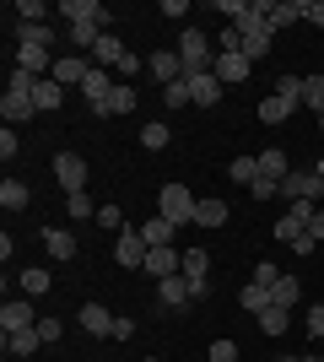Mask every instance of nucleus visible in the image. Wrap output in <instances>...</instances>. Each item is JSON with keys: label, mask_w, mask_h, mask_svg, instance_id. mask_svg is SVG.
<instances>
[{"label": "nucleus", "mask_w": 324, "mask_h": 362, "mask_svg": "<svg viewBox=\"0 0 324 362\" xmlns=\"http://www.w3.org/2000/svg\"><path fill=\"white\" fill-rule=\"evenodd\" d=\"M179 60H184V81L189 76H211V38H205V28H184L179 33Z\"/></svg>", "instance_id": "obj_1"}, {"label": "nucleus", "mask_w": 324, "mask_h": 362, "mask_svg": "<svg viewBox=\"0 0 324 362\" xmlns=\"http://www.w3.org/2000/svg\"><path fill=\"white\" fill-rule=\"evenodd\" d=\"M195 206H200V200L189 195L184 184H162V189H157V216H168L179 233H184V222H195Z\"/></svg>", "instance_id": "obj_2"}, {"label": "nucleus", "mask_w": 324, "mask_h": 362, "mask_svg": "<svg viewBox=\"0 0 324 362\" xmlns=\"http://www.w3.org/2000/svg\"><path fill=\"white\" fill-rule=\"evenodd\" d=\"M238 33H244V60H265V54H270V22H265L260 11H248L244 22H238Z\"/></svg>", "instance_id": "obj_3"}, {"label": "nucleus", "mask_w": 324, "mask_h": 362, "mask_svg": "<svg viewBox=\"0 0 324 362\" xmlns=\"http://www.w3.org/2000/svg\"><path fill=\"white\" fill-rule=\"evenodd\" d=\"M146 255H152V243L140 238V227H124L119 238H114V259H119L124 271H140V265H146Z\"/></svg>", "instance_id": "obj_4"}, {"label": "nucleus", "mask_w": 324, "mask_h": 362, "mask_svg": "<svg viewBox=\"0 0 324 362\" xmlns=\"http://www.w3.org/2000/svg\"><path fill=\"white\" fill-rule=\"evenodd\" d=\"M281 195H287V200H319V195H324L319 168H292V173L281 179Z\"/></svg>", "instance_id": "obj_5"}, {"label": "nucleus", "mask_w": 324, "mask_h": 362, "mask_svg": "<svg viewBox=\"0 0 324 362\" xmlns=\"http://www.w3.org/2000/svg\"><path fill=\"white\" fill-rule=\"evenodd\" d=\"M254 11L270 22V33H276V28H292V22H303V0H254Z\"/></svg>", "instance_id": "obj_6"}, {"label": "nucleus", "mask_w": 324, "mask_h": 362, "mask_svg": "<svg viewBox=\"0 0 324 362\" xmlns=\"http://www.w3.org/2000/svg\"><path fill=\"white\" fill-rule=\"evenodd\" d=\"M54 179H60L65 195H76V189H87V163H81L76 151H60L54 157Z\"/></svg>", "instance_id": "obj_7"}, {"label": "nucleus", "mask_w": 324, "mask_h": 362, "mask_svg": "<svg viewBox=\"0 0 324 362\" xmlns=\"http://www.w3.org/2000/svg\"><path fill=\"white\" fill-rule=\"evenodd\" d=\"M32 325H38V314H32L28 298H6V303H0V330H6V335L32 330Z\"/></svg>", "instance_id": "obj_8"}, {"label": "nucleus", "mask_w": 324, "mask_h": 362, "mask_svg": "<svg viewBox=\"0 0 324 362\" xmlns=\"http://www.w3.org/2000/svg\"><path fill=\"white\" fill-rule=\"evenodd\" d=\"M146 71H152L162 87L184 81V60H179V49H157V54H146Z\"/></svg>", "instance_id": "obj_9"}, {"label": "nucleus", "mask_w": 324, "mask_h": 362, "mask_svg": "<svg viewBox=\"0 0 324 362\" xmlns=\"http://www.w3.org/2000/svg\"><path fill=\"white\" fill-rule=\"evenodd\" d=\"M60 16H71V28H76V22H97V28H108V6H103V0H60Z\"/></svg>", "instance_id": "obj_10"}, {"label": "nucleus", "mask_w": 324, "mask_h": 362, "mask_svg": "<svg viewBox=\"0 0 324 362\" xmlns=\"http://www.w3.org/2000/svg\"><path fill=\"white\" fill-rule=\"evenodd\" d=\"M248 71H254V60H244V54H216L211 76L222 81V87H238V81H248Z\"/></svg>", "instance_id": "obj_11"}, {"label": "nucleus", "mask_w": 324, "mask_h": 362, "mask_svg": "<svg viewBox=\"0 0 324 362\" xmlns=\"http://www.w3.org/2000/svg\"><path fill=\"white\" fill-rule=\"evenodd\" d=\"M32 114H38V103H32V92H6V98H0V119L11 124H22V119H32Z\"/></svg>", "instance_id": "obj_12"}, {"label": "nucleus", "mask_w": 324, "mask_h": 362, "mask_svg": "<svg viewBox=\"0 0 324 362\" xmlns=\"http://www.w3.org/2000/svg\"><path fill=\"white\" fill-rule=\"evenodd\" d=\"M140 271H146V276H157V281H162V276H179V271H184V255H179V249H152Z\"/></svg>", "instance_id": "obj_13"}, {"label": "nucleus", "mask_w": 324, "mask_h": 362, "mask_svg": "<svg viewBox=\"0 0 324 362\" xmlns=\"http://www.w3.org/2000/svg\"><path fill=\"white\" fill-rule=\"evenodd\" d=\"M157 303H162V308H184V303H195V292H189L184 276H162V281H157Z\"/></svg>", "instance_id": "obj_14"}, {"label": "nucleus", "mask_w": 324, "mask_h": 362, "mask_svg": "<svg viewBox=\"0 0 324 362\" xmlns=\"http://www.w3.org/2000/svg\"><path fill=\"white\" fill-rule=\"evenodd\" d=\"M49 65H54V54H49L44 44H16V71H28V76H44Z\"/></svg>", "instance_id": "obj_15"}, {"label": "nucleus", "mask_w": 324, "mask_h": 362, "mask_svg": "<svg viewBox=\"0 0 324 362\" xmlns=\"http://www.w3.org/2000/svg\"><path fill=\"white\" fill-rule=\"evenodd\" d=\"M81 330H87V335H97V341H103V335H114V314H108V308H103V303H87V308H81Z\"/></svg>", "instance_id": "obj_16"}, {"label": "nucleus", "mask_w": 324, "mask_h": 362, "mask_svg": "<svg viewBox=\"0 0 324 362\" xmlns=\"http://www.w3.org/2000/svg\"><path fill=\"white\" fill-rule=\"evenodd\" d=\"M124 54H130V49H124L119 38H114V33H103V38L92 44V54H87V60H92V65H103V71H114V65H119Z\"/></svg>", "instance_id": "obj_17"}, {"label": "nucleus", "mask_w": 324, "mask_h": 362, "mask_svg": "<svg viewBox=\"0 0 324 362\" xmlns=\"http://www.w3.org/2000/svg\"><path fill=\"white\" fill-rule=\"evenodd\" d=\"M32 103H38V114H54V108L65 103V87L54 81V76H38V87H32Z\"/></svg>", "instance_id": "obj_18"}, {"label": "nucleus", "mask_w": 324, "mask_h": 362, "mask_svg": "<svg viewBox=\"0 0 324 362\" xmlns=\"http://www.w3.org/2000/svg\"><path fill=\"white\" fill-rule=\"evenodd\" d=\"M222 81L216 76H189V98H195V108H211V103H222Z\"/></svg>", "instance_id": "obj_19"}, {"label": "nucleus", "mask_w": 324, "mask_h": 362, "mask_svg": "<svg viewBox=\"0 0 324 362\" xmlns=\"http://www.w3.org/2000/svg\"><path fill=\"white\" fill-rule=\"evenodd\" d=\"M292 114H297L292 98H276V92H265V98H260V119H265V124H287Z\"/></svg>", "instance_id": "obj_20"}, {"label": "nucleus", "mask_w": 324, "mask_h": 362, "mask_svg": "<svg viewBox=\"0 0 324 362\" xmlns=\"http://www.w3.org/2000/svg\"><path fill=\"white\" fill-rule=\"evenodd\" d=\"M44 346V335H38V325L32 330H16V335H6V357H22V362H32V351Z\"/></svg>", "instance_id": "obj_21"}, {"label": "nucleus", "mask_w": 324, "mask_h": 362, "mask_svg": "<svg viewBox=\"0 0 324 362\" xmlns=\"http://www.w3.org/2000/svg\"><path fill=\"white\" fill-rule=\"evenodd\" d=\"M270 303H276V308H297V303H303V287H297V276L281 271L276 281H270Z\"/></svg>", "instance_id": "obj_22"}, {"label": "nucleus", "mask_w": 324, "mask_h": 362, "mask_svg": "<svg viewBox=\"0 0 324 362\" xmlns=\"http://www.w3.org/2000/svg\"><path fill=\"white\" fill-rule=\"evenodd\" d=\"M44 249L54 259H76V233H65V227H44Z\"/></svg>", "instance_id": "obj_23"}, {"label": "nucleus", "mask_w": 324, "mask_h": 362, "mask_svg": "<svg viewBox=\"0 0 324 362\" xmlns=\"http://www.w3.org/2000/svg\"><path fill=\"white\" fill-rule=\"evenodd\" d=\"M173 233H179V227H173L168 216H152V222H140V238L152 243V249H173Z\"/></svg>", "instance_id": "obj_24"}, {"label": "nucleus", "mask_w": 324, "mask_h": 362, "mask_svg": "<svg viewBox=\"0 0 324 362\" xmlns=\"http://www.w3.org/2000/svg\"><path fill=\"white\" fill-rule=\"evenodd\" d=\"M195 227H227V200L205 195L200 206H195Z\"/></svg>", "instance_id": "obj_25"}, {"label": "nucleus", "mask_w": 324, "mask_h": 362, "mask_svg": "<svg viewBox=\"0 0 324 362\" xmlns=\"http://www.w3.org/2000/svg\"><path fill=\"white\" fill-rule=\"evenodd\" d=\"M260 173H265V179H287V173H292V163H287V151H281V146H265L260 151Z\"/></svg>", "instance_id": "obj_26"}, {"label": "nucleus", "mask_w": 324, "mask_h": 362, "mask_svg": "<svg viewBox=\"0 0 324 362\" xmlns=\"http://www.w3.org/2000/svg\"><path fill=\"white\" fill-rule=\"evenodd\" d=\"M87 71H92V60H54V81L60 87H81Z\"/></svg>", "instance_id": "obj_27"}, {"label": "nucleus", "mask_w": 324, "mask_h": 362, "mask_svg": "<svg viewBox=\"0 0 324 362\" xmlns=\"http://www.w3.org/2000/svg\"><path fill=\"white\" fill-rule=\"evenodd\" d=\"M28 200H32V189L22 179H6V184H0V206H6V211H22Z\"/></svg>", "instance_id": "obj_28"}, {"label": "nucleus", "mask_w": 324, "mask_h": 362, "mask_svg": "<svg viewBox=\"0 0 324 362\" xmlns=\"http://www.w3.org/2000/svg\"><path fill=\"white\" fill-rule=\"evenodd\" d=\"M227 179L248 189V184L260 179V157H232V163H227Z\"/></svg>", "instance_id": "obj_29"}, {"label": "nucleus", "mask_w": 324, "mask_h": 362, "mask_svg": "<svg viewBox=\"0 0 324 362\" xmlns=\"http://www.w3.org/2000/svg\"><path fill=\"white\" fill-rule=\"evenodd\" d=\"M238 303H244L248 314L260 319V314H265V308H270V287H260V281H248V287H244V292H238Z\"/></svg>", "instance_id": "obj_30"}, {"label": "nucleus", "mask_w": 324, "mask_h": 362, "mask_svg": "<svg viewBox=\"0 0 324 362\" xmlns=\"http://www.w3.org/2000/svg\"><path fill=\"white\" fill-rule=\"evenodd\" d=\"M303 108H313V114H324V71L303 76Z\"/></svg>", "instance_id": "obj_31"}, {"label": "nucleus", "mask_w": 324, "mask_h": 362, "mask_svg": "<svg viewBox=\"0 0 324 362\" xmlns=\"http://www.w3.org/2000/svg\"><path fill=\"white\" fill-rule=\"evenodd\" d=\"M136 103H140L136 87H130V81H119V87H114V98H108V108H103V119H108V114H130Z\"/></svg>", "instance_id": "obj_32"}, {"label": "nucleus", "mask_w": 324, "mask_h": 362, "mask_svg": "<svg viewBox=\"0 0 324 362\" xmlns=\"http://www.w3.org/2000/svg\"><path fill=\"white\" fill-rule=\"evenodd\" d=\"M287 325H292V308H276V303H270V308L260 314V330H265V335H281Z\"/></svg>", "instance_id": "obj_33"}, {"label": "nucleus", "mask_w": 324, "mask_h": 362, "mask_svg": "<svg viewBox=\"0 0 324 362\" xmlns=\"http://www.w3.org/2000/svg\"><path fill=\"white\" fill-rule=\"evenodd\" d=\"M140 146H146V151H162V146H168V124H162V119L140 124Z\"/></svg>", "instance_id": "obj_34"}, {"label": "nucleus", "mask_w": 324, "mask_h": 362, "mask_svg": "<svg viewBox=\"0 0 324 362\" xmlns=\"http://www.w3.org/2000/svg\"><path fill=\"white\" fill-rule=\"evenodd\" d=\"M65 38H71V44H76V49H92L97 38H103V28H97V22H76V28L65 33Z\"/></svg>", "instance_id": "obj_35"}, {"label": "nucleus", "mask_w": 324, "mask_h": 362, "mask_svg": "<svg viewBox=\"0 0 324 362\" xmlns=\"http://www.w3.org/2000/svg\"><path fill=\"white\" fill-rule=\"evenodd\" d=\"M22 292H28V298L49 292V271H44V265H28V271H22Z\"/></svg>", "instance_id": "obj_36"}, {"label": "nucleus", "mask_w": 324, "mask_h": 362, "mask_svg": "<svg viewBox=\"0 0 324 362\" xmlns=\"http://www.w3.org/2000/svg\"><path fill=\"white\" fill-rule=\"evenodd\" d=\"M65 211H71V222H87V216H92V195H87V189L65 195Z\"/></svg>", "instance_id": "obj_37"}, {"label": "nucleus", "mask_w": 324, "mask_h": 362, "mask_svg": "<svg viewBox=\"0 0 324 362\" xmlns=\"http://www.w3.org/2000/svg\"><path fill=\"white\" fill-rule=\"evenodd\" d=\"M287 216H292L297 227H313V216H319V200H292V211H287Z\"/></svg>", "instance_id": "obj_38"}, {"label": "nucleus", "mask_w": 324, "mask_h": 362, "mask_svg": "<svg viewBox=\"0 0 324 362\" xmlns=\"http://www.w3.org/2000/svg\"><path fill=\"white\" fill-rule=\"evenodd\" d=\"M276 98H292V103L303 108V76H281V81H276Z\"/></svg>", "instance_id": "obj_39"}, {"label": "nucleus", "mask_w": 324, "mask_h": 362, "mask_svg": "<svg viewBox=\"0 0 324 362\" xmlns=\"http://www.w3.org/2000/svg\"><path fill=\"white\" fill-rule=\"evenodd\" d=\"M162 103H168V108H184V103H195V98H189V81H173V87H162Z\"/></svg>", "instance_id": "obj_40"}, {"label": "nucleus", "mask_w": 324, "mask_h": 362, "mask_svg": "<svg viewBox=\"0 0 324 362\" xmlns=\"http://www.w3.org/2000/svg\"><path fill=\"white\" fill-rule=\"evenodd\" d=\"M97 227H108V233H124V211H119V206H97Z\"/></svg>", "instance_id": "obj_41"}, {"label": "nucleus", "mask_w": 324, "mask_h": 362, "mask_svg": "<svg viewBox=\"0 0 324 362\" xmlns=\"http://www.w3.org/2000/svg\"><path fill=\"white\" fill-rule=\"evenodd\" d=\"M16 22H44V0H16Z\"/></svg>", "instance_id": "obj_42"}, {"label": "nucleus", "mask_w": 324, "mask_h": 362, "mask_svg": "<svg viewBox=\"0 0 324 362\" xmlns=\"http://www.w3.org/2000/svg\"><path fill=\"white\" fill-rule=\"evenodd\" d=\"M248 195H254V200H270V195H281V184H276V179H265V173H260V179L248 184Z\"/></svg>", "instance_id": "obj_43"}, {"label": "nucleus", "mask_w": 324, "mask_h": 362, "mask_svg": "<svg viewBox=\"0 0 324 362\" xmlns=\"http://www.w3.org/2000/svg\"><path fill=\"white\" fill-rule=\"evenodd\" d=\"M16 151H22V141H16V130H11V124H6V130H0V157H6V163H11Z\"/></svg>", "instance_id": "obj_44"}, {"label": "nucleus", "mask_w": 324, "mask_h": 362, "mask_svg": "<svg viewBox=\"0 0 324 362\" xmlns=\"http://www.w3.org/2000/svg\"><path fill=\"white\" fill-rule=\"evenodd\" d=\"M211 362H238V346L232 341H211Z\"/></svg>", "instance_id": "obj_45"}, {"label": "nucleus", "mask_w": 324, "mask_h": 362, "mask_svg": "<svg viewBox=\"0 0 324 362\" xmlns=\"http://www.w3.org/2000/svg\"><path fill=\"white\" fill-rule=\"evenodd\" d=\"M303 22H313V28H324V0H303Z\"/></svg>", "instance_id": "obj_46"}, {"label": "nucleus", "mask_w": 324, "mask_h": 362, "mask_svg": "<svg viewBox=\"0 0 324 362\" xmlns=\"http://www.w3.org/2000/svg\"><path fill=\"white\" fill-rule=\"evenodd\" d=\"M38 335H44V346H54L60 341V319H38Z\"/></svg>", "instance_id": "obj_47"}, {"label": "nucleus", "mask_w": 324, "mask_h": 362, "mask_svg": "<svg viewBox=\"0 0 324 362\" xmlns=\"http://www.w3.org/2000/svg\"><path fill=\"white\" fill-rule=\"evenodd\" d=\"M308 335H319V341H324V303H313V308H308Z\"/></svg>", "instance_id": "obj_48"}, {"label": "nucleus", "mask_w": 324, "mask_h": 362, "mask_svg": "<svg viewBox=\"0 0 324 362\" xmlns=\"http://www.w3.org/2000/svg\"><path fill=\"white\" fill-rule=\"evenodd\" d=\"M276 265H270V259H265V265H254V276H248V281H260V287H270V281H276Z\"/></svg>", "instance_id": "obj_49"}, {"label": "nucleus", "mask_w": 324, "mask_h": 362, "mask_svg": "<svg viewBox=\"0 0 324 362\" xmlns=\"http://www.w3.org/2000/svg\"><path fill=\"white\" fill-rule=\"evenodd\" d=\"M136 71H140V60H136V54H124V60L114 65V76H119V81H130V76H136Z\"/></svg>", "instance_id": "obj_50"}, {"label": "nucleus", "mask_w": 324, "mask_h": 362, "mask_svg": "<svg viewBox=\"0 0 324 362\" xmlns=\"http://www.w3.org/2000/svg\"><path fill=\"white\" fill-rule=\"evenodd\" d=\"M162 16H173V22H184V16H189V6H184V0H162Z\"/></svg>", "instance_id": "obj_51"}, {"label": "nucleus", "mask_w": 324, "mask_h": 362, "mask_svg": "<svg viewBox=\"0 0 324 362\" xmlns=\"http://www.w3.org/2000/svg\"><path fill=\"white\" fill-rule=\"evenodd\" d=\"M136 335V319H114V341H130Z\"/></svg>", "instance_id": "obj_52"}, {"label": "nucleus", "mask_w": 324, "mask_h": 362, "mask_svg": "<svg viewBox=\"0 0 324 362\" xmlns=\"http://www.w3.org/2000/svg\"><path fill=\"white\" fill-rule=\"evenodd\" d=\"M308 233H313V238H324V211L313 216V227H308Z\"/></svg>", "instance_id": "obj_53"}, {"label": "nucleus", "mask_w": 324, "mask_h": 362, "mask_svg": "<svg viewBox=\"0 0 324 362\" xmlns=\"http://www.w3.org/2000/svg\"><path fill=\"white\" fill-rule=\"evenodd\" d=\"M270 362H303V357H270Z\"/></svg>", "instance_id": "obj_54"}, {"label": "nucleus", "mask_w": 324, "mask_h": 362, "mask_svg": "<svg viewBox=\"0 0 324 362\" xmlns=\"http://www.w3.org/2000/svg\"><path fill=\"white\" fill-rule=\"evenodd\" d=\"M313 168H319V179H324V157H319V163H313Z\"/></svg>", "instance_id": "obj_55"}, {"label": "nucleus", "mask_w": 324, "mask_h": 362, "mask_svg": "<svg viewBox=\"0 0 324 362\" xmlns=\"http://www.w3.org/2000/svg\"><path fill=\"white\" fill-rule=\"evenodd\" d=\"M319 136H324V114H319Z\"/></svg>", "instance_id": "obj_56"}, {"label": "nucleus", "mask_w": 324, "mask_h": 362, "mask_svg": "<svg viewBox=\"0 0 324 362\" xmlns=\"http://www.w3.org/2000/svg\"><path fill=\"white\" fill-rule=\"evenodd\" d=\"M146 362H157V357H146Z\"/></svg>", "instance_id": "obj_57"}, {"label": "nucleus", "mask_w": 324, "mask_h": 362, "mask_svg": "<svg viewBox=\"0 0 324 362\" xmlns=\"http://www.w3.org/2000/svg\"><path fill=\"white\" fill-rule=\"evenodd\" d=\"M313 362H319V357H313Z\"/></svg>", "instance_id": "obj_58"}, {"label": "nucleus", "mask_w": 324, "mask_h": 362, "mask_svg": "<svg viewBox=\"0 0 324 362\" xmlns=\"http://www.w3.org/2000/svg\"><path fill=\"white\" fill-rule=\"evenodd\" d=\"M303 362H308V357H303Z\"/></svg>", "instance_id": "obj_59"}, {"label": "nucleus", "mask_w": 324, "mask_h": 362, "mask_svg": "<svg viewBox=\"0 0 324 362\" xmlns=\"http://www.w3.org/2000/svg\"><path fill=\"white\" fill-rule=\"evenodd\" d=\"M319 362H324V357H319Z\"/></svg>", "instance_id": "obj_60"}]
</instances>
